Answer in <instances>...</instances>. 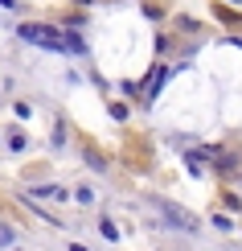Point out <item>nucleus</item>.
Listing matches in <instances>:
<instances>
[{"label": "nucleus", "mask_w": 242, "mask_h": 251, "mask_svg": "<svg viewBox=\"0 0 242 251\" xmlns=\"http://www.w3.org/2000/svg\"><path fill=\"white\" fill-rule=\"evenodd\" d=\"M8 149H13V152H25V136H21V132H8Z\"/></svg>", "instance_id": "0eeeda50"}, {"label": "nucleus", "mask_w": 242, "mask_h": 251, "mask_svg": "<svg viewBox=\"0 0 242 251\" xmlns=\"http://www.w3.org/2000/svg\"><path fill=\"white\" fill-rule=\"evenodd\" d=\"M21 198H62V202H66V190H62V185H29V190L25 194H21Z\"/></svg>", "instance_id": "7ed1b4c3"}, {"label": "nucleus", "mask_w": 242, "mask_h": 251, "mask_svg": "<svg viewBox=\"0 0 242 251\" xmlns=\"http://www.w3.org/2000/svg\"><path fill=\"white\" fill-rule=\"evenodd\" d=\"M0 8H21V4H17V0H0Z\"/></svg>", "instance_id": "9b49d317"}, {"label": "nucleus", "mask_w": 242, "mask_h": 251, "mask_svg": "<svg viewBox=\"0 0 242 251\" xmlns=\"http://www.w3.org/2000/svg\"><path fill=\"white\" fill-rule=\"evenodd\" d=\"M99 231H103V239H111V243L119 239V231H115V223H111V218H99Z\"/></svg>", "instance_id": "39448f33"}, {"label": "nucleus", "mask_w": 242, "mask_h": 251, "mask_svg": "<svg viewBox=\"0 0 242 251\" xmlns=\"http://www.w3.org/2000/svg\"><path fill=\"white\" fill-rule=\"evenodd\" d=\"M214 226H218V231H234V223H230L226 214H214Z\"/></svg>", "instance_id": "6e6552de"}, {"label": "nucleus", "mask_w": 242, "mask_h": 251, "mask_svg": "<svg viewBox=\"0 0 242 251\" xmlns=\"http://www.w3.org/2000/svg\"><path fill=\"white\" fill-rule=\"evenodd\" d=\"M82 161H87V165H90V169H99V173H103V169H107V161H103V156H99V152H94V149H87V152H82Z\"/></svg>", "instance_id": "20e7f679"}, {"label": "nucleus", "mask_w": 242, "mask_h": 251, "mask_svg": "<svg viewBox=\"0 0 242 251\" xmlns=\"http://www.w3.org/2000/svg\"><path fill=\"white\" fill-rule=\"evenodd\" d=\"M70 251H87V247H82V243H70Z\"/></svg>", "instance_id": "f8f14e48"}, {"label": "nucleus", "mask_w": 242, "mask_h": 251, "mask_svg": "<svg viewBox=\"0 0 242 251\" xmlns=\"http://www.w3.org/2000/svg\"><path fill=\"white\" fill-rule=\"evenodd\" d=\"M62 144H66V124H58V128H54V149H62Z\"/></svg>", "instance_id": "1a4fd4ad"}, {"label": "nucleus", "mask_w": 242, "mask_h": 251, "mask_svg": "<svg viewBox=\"0 0 242 251\" xmlns=\"http://www.w3.org/2000/svg\"><path fill=\"white\" fill-rule=\"evenodd\" d=\"M66 50H74V54H87V46H82L78 33H66Z\"/></svg>", "instance_id": "423d86ee"}, {"label": "nucleus", "mask_w": 242, "mask_h": 251, "mask_svg": "<svg viewBox=\"0 0 242 251\" xmlns=\"http://www.w3.org/2000/svg\"><path fill=\"white\" fill-rule=\"evenodd\" d=\"M13 243V231H8V226H0V247H8Z\"/></svg>", "instance_id": "9d476101"}, {"label": "nucleus", "mask_w": 242, "mask_h": 251, "mask_svg": "<svg viewBox=\"0 0 242 251\" xmlns=\"http://www.w3.org/2000/svg\"><path fill=\"white\" fill-rule=\"evenodd\" d=\"M152 206H156V210L164 214V223H168V226H176V231H185V235H197V226H201V223H197L193 214H185L181 206L164 202V198H152Z\"/></svg>", "instance_id": "f03ea898"}, {"label": "nucleus", "mask_w": 242, "mask_h": 251, "mask_svg": "<svg viewBox=\"0 0 242 251\" xmlns=\"http://www.w3.org/2000/svg\"><path fill=\"white\" fill-rule=\"evenodd\" d=\"M17 33L29 41V46H41L49 50V54H66V33L54 25H37V21H25V25H17Z\"/></svg>", "instance_id": "f257e3e1"}]
</instances>
